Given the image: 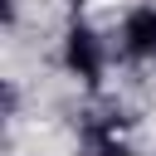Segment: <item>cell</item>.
<instances>
[{
  "instance_id": "3",
  "label": "cell",
  "mask_w": 156,
  "mask_h": 156,
  "mask_svg": "<svg viewBox=\"0 0 156 156\" xmlns=\"http://www.w3.org/2000/svg\"><path fill=\"white\" fill-rule=\"evenodd\" d=\"M102 156H132V151H127V146H107Z\"/></svg>"
},
{
  "instance_id": "2",
  "label": "cell",
  "mask_w": 156,
  "mask_h": 156,
  "mask_svg": "<svg viewBox=\"0 0 156 156\" xmlns=\"http://www.w3.org/2000/svg\"><path fill=\"white\" fill-rule=\"evenodd\" d=\"M122 49L132 58H156V5H136L122 20Z\"/></svg>"
},
{
  "instance_id": "1",
  "label": "cell",
  "mask_w": 156,
  "mask_h": 156,
  "mask_svg": "<svg viewBox=\"0 0 156 156\" xmlns=\"http://www.w3.org/2000/svg\"><path fill=\"white\" fill-rule=\"evenodd\" d=\"M63 63L83 78V83H98V73H102V54H98V39H93V29H68V39H63Z\"/></svg>"
}]
</instances>
